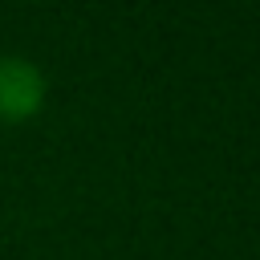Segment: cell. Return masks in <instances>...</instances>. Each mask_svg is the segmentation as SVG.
I'll use <instances>...</instances> for the list:
<instances>
[{
	"label": "cell",
	"mask_w": 260,
	"mask_h": 260,
	"mask_svg": "<svg viewBox=\"0 0 260 260\" xmlns=\"http://www.w3.org/2000/svg\"><path fill=\"white\" fill-rule=\"evenodd\" d=\"M41 73L20 57H0V122H24L41 106Z\"/></svg>",
	"instance_id": "obj_1"
}]
</instances>
